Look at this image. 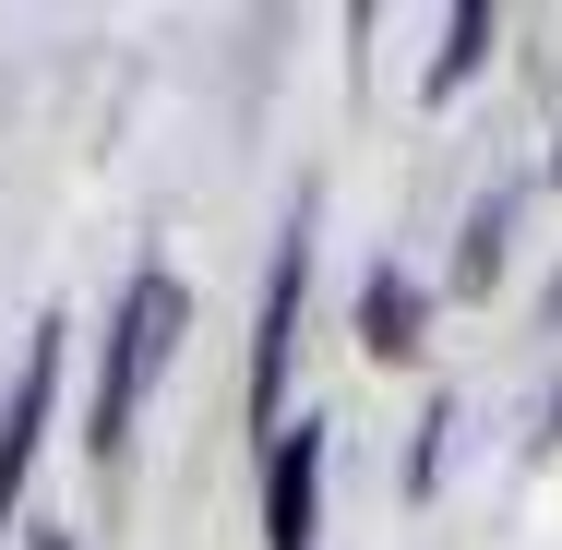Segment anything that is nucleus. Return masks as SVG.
I'll use <instances>...</instances> for the list:
<instances>
[{"mask_svg": "<svg viewBox=\"0 0 562 550\" xmlns=\"http://www.w3.org/2000/svg\"><path fill=\"white\" fill-rule=\"evenodd\" d=\"M359 335H371L383 359H407V347H419V300H407V276H371V312H359Z\"/></svg>", "mask_w": 562, "mask_h": 550, "instance_id": "6", "label": "nucleus"}, {"mask_svg": "<svg viewBox=\"0 0 562 550\" xmlns=\"http://www.w3.org/2000/svg\"><path fill=\"white\" fill-rule=\"evenodd\" d=\"M300 288H312V216H288L263 312H251V431H288V347H300Z\"/></svg>", "mask_w": 562, "mask_h": 550, "instance_id": "2", "label": "nucleus"}, {"mask_svg": "<svg viewBox=\"0 0 562 550\" xmlns=\"http://www.w3.org/2000/svg\"><path fill=\"white\" fill-rule=\"evenodd\" d=\"M491 239H503V204H479V227H467V263H454V288H467V300L491 288Z\"/></svg>", "mask_w": 562, "mask_h": 550, "instance_id": "7", "label": "nucleus"}, {"mask_svg": "<svg viewBox=\"0 0 562 550\" xmlns=\"http://www.w3.org/2000/svg\"><path fill=\"white\" fill-rule=\"evenodd\" d=\"M479 48H491V0H467V12H443V60H431V109H443L454 85L479 72Z\"/></svg>", "mask_w": 562, "mask_h": 550, "instance_id": "5", "label": "nucleus"}, {"mask_svg": "<svg viewBox=\"0 0 562 550\" xmlns=\"http://www.w3.org/2000/svg\"><path fill=\"white\" fill-rule=\"evenodd\" d=\"M36 550H72V539H36Z\"/></svg>", "mask_w": 562, "mask_h": 550, "instance_id": "8", "label": "nucleus"}, {"mask_svg": "<svg viewBox=\"0 0 562 550\" xmlns=\"http://www.w3.org/2000/svg\"><path fill=\"white\" fill-rule=\"evenodd\" d=\"M180 324H192V288H180L168 263H144L132 300H120V324H109V383H97V419H85V454H97V467H120V442L144 419L156 371L180 359Z\"/></svg>", "mask_w": 562, "mask_h": 550, "instance_id": "1", "label": "nucleus"}, {"mask_svg": "<svg viewBox=\"0 0 562 550\" xmlns=\"http://www.w3.org/2000/svg\"><path fill=\"white\" fill-rule=\"evenodd\" d=\"M312 479H324V431L288 419L276 467H263V550H312Z\"/></svg>", "mask_w": 562, "mask_h": 550, "instance_id": "4", "label": "nucleus"}, {"mask_svg": "<svg viewBox=\"0 0 562 550\" xmlns=\"http://www.w3.org/2000/svg\"><path fill=\"white\" fill-rule=\"evenodd\" d=\"M60 312L24 335V371H12V395H0V527H12V503H24V479H36V442H48V407H60Z\"/></svg>", "mask_w": 562, "mask_h": 550, "instance_id": "3", "label": "nucleus"}]
</instances>
